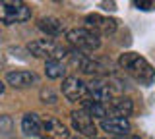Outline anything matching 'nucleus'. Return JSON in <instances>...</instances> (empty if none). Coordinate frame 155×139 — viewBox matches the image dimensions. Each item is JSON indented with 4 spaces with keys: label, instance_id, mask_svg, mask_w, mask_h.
<instances>
[{
    "label": "nucleus",
    "instance_id": "f257e3e1",
    "mask_svg": "<svg viewBox=\"0 0 155 139\" xmlns=\"http://www.w3.org/2000/svg\"><path fill=\"white\" fill-rule=\"evenodd\" d=\"M118 64L128 75H132L136 81L143 85H151L155 81V70L143 56L136 54V52H124L118 58Z\"/></svg>",
    "mask_w": 155,
    "mask_h": 139
},
{
    "label": "nucleus",
    "instance_id": "f03ea898",
    "mask_svg": "<svg viewBox=\"0 0 155 139\" xmlns=\"http://www.w3.org/2000/svg\"><path fill=\"white\" fill-rule=\"evenodd\" d=\"M66 41L78 50L84 52H93L101 46V39L95 35L93 31L85 29V27H78V29H70L66 33Z\"/></svg>",
    "mask_w": 155,
    "mask_h": 139
},
{
    "label": "nucleus",
    "instance_id": "7ed1b4c3",
    "mask_svg": "<svg viewBox=\"0 0 155 139\" xmlns=\"http://www.w3.org/2000/svg\"><path fill=\"white\" fill-rule=\"evenodd\" d=\"M31 17V10H29L27 4L23 2H12V0H4L0 2V23H21L27 21Z\"/></svg>",
    "mask_w": 155,
    "mask_h": 139
},
{
    "label": "nucleus",
    "instance_id": "20e7f679",
    "mask_svg": "<svg viewBox=\"0 0 155 139\" xmlns=\"http://www.w3.org/2000/svg\"><path fill=\"white\" fill-rule=\"evenodd\" d=\"M27 50L37 58H47V60H60L68 52L64 46H60L52 39H37L27 45Z\"/></svg>",
    "mask_w": 155,
    "mask_h": 139
},
{
    "label": "nucleus",
    "instance_id": "39448f33",
    "mask_svg": "<svg viewBox=\"0 0 155 139\" xmlns=\"http://www.w3.org/2000/svg\"><path fill=\"white\" fill-rule=\"evenodd\" d=\"M85 23H87L85 29L93 31L97 37H101V35H113L114 29H116V20L99 16V14H89V16L85 17Z\"/></svg>",
    "mask_w": 155,
    "mask_h": 139
},
{
    "label": "nucleus",
    "instance_id": "423d86ee",
    "mask_svg": "<svg viewBox=\"0 0 155 139\" xmlns=\"http://www.w3.org/2000/svg\"><path fill=\"white\" fill-rule=\"evenodd\" d=\"M62 95L72 103H78V100L81 103L84 99H87V85L80 77L70 75V77L62 81Z\"/></svg>",
    "mask_w": 155,
    "mask_h": 139
},
{
    "label": "nucleus",
    "instance_id": "0eeeda50",
    "mask_svg": "<svg viewBox=\"0 0 155 139\" xmlns=\"http://www.w3.org/2000/svg\"><path fill=\"white\" fill-rule=\"evenodd\" d=\"M72 128H74L78 133H81V135H85V137H91V139H93L95 133H97L93 118L87 112H84V110H74V112H72Z\"/></svg>",
    "mask_w": 155,
    "mask_h": 139
},
{
    "label": "nucleus",
    "instance_id": "6e6552de",
    "mask_svg": "<svg viewBox=\"0 0 155 139\" xmlns=\"http://www.w3.org/2000/svg\"><path fill=\"white\" fill-rule=\"evenodd\" d=\"M41 139H70L66 126L56 118H47L41 124Z\"/></svg>",
    "mask_w": 155,
    "mask_h": 139
},
{
    "label": "nucleus",
    "instance_id": "1a4fd4ad",
    "mask_svg": "<svg viewBox=\"0 0 155 139\" xmlns=\"http://www.w3.org/2000/svg\"><path fill=\"white\" fill-rule=\"evenodd\" d=\"M87 97L91 100H97V103L105 104L107 100L113 99V89H110L109 83H105V81H101V79H95L87 85Z\"/></svg>",
    "mask_w": 155,
    "mask_h": 139
},
{
    "label": "nucleus",
    "instance_id": "9d476101",
    "mask_svg": "<svg viewBox=\"0 0 155 139\" xmlns=\"http://www.w3.org/2000/svg\"><path fill=\"white\" fill-rule=\"evenodd\" d=\"M6 81H8V85H12V87L23 89V87H31L33 83H37L39 77L33 74V71L16 70V71H10V74L6 75Z\"/></svg>",
    "mask_w": 155,
    "mask_h": 139
},
{
    "label": "nucleus",
    "instance_id": "9b49d317",
    "mask_svg": "<svg viewBox=\"0 0 155 139\" xmlns=\"http://www.w3.org/2000/svg\"><path fill=\"white\" fill-rule=\"evenodd\" d=\"M101 128L109 133H114V135H128L130 131V120L128 118H116V116H110V118H103L101 120Z\"/></svg>",
    "mask_w": 155,
    "mask_h": 139
},
{
    "label": "nucleus",
    "instance_id": "f8f14e48",
    "mask_svg": "<svg viewBox=\"0 0 155 139\" xmlns=\"http://www.w3.org/2000/svg\"><path fill=\"white\" fill-rule=\"evenodd\" d=\"M109 110L116 118H128L134 110V104L128 97H113L109 103Z\"/></svg>",
    "mask_w": 155,
    "mask_h": 139
},
{
    "label": "nucleus",
    "instance_id": "ddd939ff",
    "mask_svg": "<svg viewBox=\"0 0 155 139\" xmlns=\"http://www.w3.org/2000/svg\"><path fill=\"white\" fill-rule=\"evenodd\" d=\"M41 124H43V120L39 118L35 112H29L21 120V129L29 137H39L41 135Z\"/></svg>",
    "mask_w": 155,
    "mask_h": 139
},
{
    "label": "nucleus",
    "instance_id": "4468645a",
    "mask_svg": "<svg viewBox=\"0 0 155 139\" xmlns=\"http://www.w3.org/2000/svg\"><path fill=\"white\" fill-rule=\"evenodd\" d=\"M81 110L87 112L91 118H101V120H103L107 116V106H105V104L97 103V100H91L89 97L81 100Z\"/></svg>",
    "mask_w": 155,
    "mask_h": 139
},
{
    "label": "nucleus",
    "instance_id": "2eb2a0df",
    "mask_svg": "<svg viewBox=\"0 0 155 139\" xmlns=\"http://www.w3.org/2000/svg\"><path fill=\"white\" fill-rule=\"evenodd\" d=\"M39 29L45 31L47 35H51V37H56V35H60V31H62V23L58 21L56 17H41V20H39Z\"/></svg>",
    "mask_w": 155,
    "mask_h": 139
},
{
    "label": "nucleus",
    "instance_id": "dca6fc26",
    "mask_svg": "<svg viewBox=\"0 0 155 139\" xmlns=\"http://www.w3.org/2000/svg\"><path fill=\"white\" fill-rule=\"evenodd\" d=\"M45 74H47V77H51V79H58L66 74V66L62 64L60 60H47Z\"/></svg>",
    "mask_w": 155,
    "mask_h": 139
},
{
    "label": "nucleus",
    "instance_id": "f3484780",
    "mask_svg": "<svg viewBox=\"0 0 155 139\" xmlns=\"http://www.w3.org/2000/svg\"><path fill=\"white\" fill-rule=\"evenodd\" d=\"M134 6L138 8V10H145V12H149V10H153V8H155V0H136Z\"/></svg>",
    "mask_w": 155,
    "mask_h": 139
},
{
    "label": "nucleus",
    "instance_id": "a211bd4d",
    "mask_svg": "<svg viewBox=\"0 0 155 139\" xmlns=\"http://www.w3.org/2000/svg\"><path fill=\"white\" fill-rule=\"evenodd\" d=\"M118 139H140L138 135H120Z\"/></svg>",
    "mask_w": 155,
    "mask_h": 139
},
{
    "label": "nucleus",
    "instance_id": "6ab92c4d",
    "mask_svg": "<svg viewBox=\"0 0 155 139\" xmlns=\"http://www.w3.org/2000/svg\"><path fill=\"white\" fill-rule=\"evenodd\" d=\"M2 93H4V83L0 81V95H2Z\"/></svg>",
    "mask_w": 155,
    "mask_h": 139
},
{
    "label": "nucleus",
    "instance_id": "aec40b11",
    "mask_svg": "<svg viewBox=\"0 0 155 139\" xmlns=\"http://www.w3.org/2000/svg\"><path fill=\"white\" fill-rule=\"evenodd\" d=\"M93 139H97V137H93Z\"/></svg>",
    "mask_w": 155,
    "mask_h": 139
}]
</instances>
